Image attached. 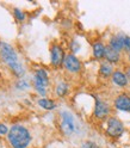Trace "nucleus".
<instances>
[{
    "label": "nucleus",
    "mask_w": 130,
    "mask_h": 148,
    "mask_svg": "<svg viewBox=\"0 0 130 148\" xmlns=\"http://www.w3.org/2000/svg\"><path fill=\"white\" fill-rule=\"evenodd\" d=\"M63 66L69 73H79L82 68V64L81 61L75 56L74 54H68L66 55L64 58V62H63Z\"/></svg>",
    "instance_id": "0eeeda50"
},
{
    "label": "nucleus",
    "mask_w": 130,
    "mask_h": 148,
    "mask_svg": "<svg viewBox=\"0 0 130 148\" xmlns=\"http://www.w3.org/2000/svg\"><path fill=\"white\" fill-rule=\"evenodd\" d=\"M61 116V130L66 136H70L77 132V122L74 116L67 110H63L60 112Z\"/></svg>",
    "instance_id": "20e7f679"
},
{
    "label": "nucleus",
    "mask_w": 130,
    "mask_h": 148,
    "mask_svg": "<svg viewBox=\"0 0 130 148\" xmlns=\"http://www.w3.org/2000/svg\"><path fill=\"white\" fill-rule=\"evenodd\" d=\"M70 49H72V51H73V53L79 51V49H80V44H79L77 41H73V42H72V44H70Z\"/></svg>",
    "instance_id": "412c9836"
},
{
    "label": "nucleus",
    "mask_w": 130,
    "mask_h": 148,
    "mask_svg": "<svg viewBox=\"0 0 130 148\" xmlns=\"http://www.w3.org/2000/svg\"><path fill=\"white\" fill-rule=\"evenodd\" d=\"M68 90H69V86H68L67 82H64V81H60L59 84L56 85V87H55V93H56V96H57V97L62 98V97H64V96L67 95Z\"/></svg>",
    "instance_id": "2eb2a0df"
},
{
    "label": "nucleus",
    "mask_w": 130,
    "mask_h": 148,
    "mask_svg": "<svg viewBox=\"0 0 130 148\" xmlns=\"http://www.w3.org/2000/svg\"><path fill=\"white\" fill-rule=\"evenodd\" d=\"M124 133V125L116 117H110L107 119V127H106V134L111 137H119Z\"/></svg>",
    "instance_id": "39448f33"
},
{
    "label": "nucleus",
    "mask_w": 130,
    "mask_h": 148,
    "mask_svg": "<svg viewBox=\"0 0 130 148\" xmlns=\"http://www.w3.org/2000/svg\"><path fill=\"white\" fill-rule=\"evenodd\" d=\"M13 16H14V18H16V21H17V22H19V23L24 22V21H25V18H26L25 12H24L23 10H21V8H18V7L13 8Z\"/></svg>",
    "instance_id": "f3484780"
},
{
    "label": "nucleus",
    "mask_w": 130,
    "mask_h": 148,
    "mask_svg": "<svg viewBox=\"0 0 130 148\" xmlns=\"http://www.w3.org/2000/svg\"><path fill=\"white\" fill-rule=\"evenodd\" d=\"M114 106L117 110L125 111V112H130V96L125 95V93L119 95L114 101Z\"/></svg>",
    "instance_id": "1a4fd4ad"
},
{
    "label": "nucleus",
    "mask_w": 130,
    "mask_h": 148,
    "mask_svg": "<svg viewBox=\"0 0 130 148\" xmlns=\"http://www.w3.org/2000/svg\"><path fill=\"white\" fill-rule=\"evenodd\" d=\"M64 58H66V55H64V51L61 45L53 44L50 48V62L53 66L56 68L61 67L64 62Z\"/></svg>",
    "instance_id": "423d86ee"
},
{
    "label": "nucleus",
    "mask_w": 130,
    "mask_h": 148,
    "mask_svg": "<svg viewBox=\"0 0 130 148\" xmlns=\"http://www.w3.org/2000/svg\"><path fill=\"white\" fill-rule=\"evenodd\" d=\"M104 59H106V62H109V63H117L120 60V54L107 45L105 48V58Z\"/></svg>",
    "instance_id": "f8f14e48"
},
{
    "label": "nucleus",
    "mask_w": 130,
    "mask_h": 148,
    "mask_svg": "<svg viewBox=\"0 0 130 148\" xmlns=\"http://www.w3.org/2000/svg\"><path fill=\"white\" fill-rule=\"evenodd\" d=\"M0 56H1L3 61L11 68L16 77H18L19 79L24 77L25 69L23 68V64L19 62V60H18V55L11 44L0 41Z\"/></svg>",
    "instance_id": "f257e3e1"
},
{
    "label": "nucleus",
    "mask_w": 130,
    "mask_h": 148,
    "mask_svg": "<svg viewBox=\"0 0 130 148\" xmlns=\"http://www.w3.org/2000/svg\"><path fill=\"white\" fill-rule=\"evenodd\" d=\"M81 148H101V147L92 141H85L81 145Z\"/></svg>",
    "instance_id": "6ab92c4d"
},
{
    "label": "nucleus",
    "mask_w": 130,
    "mask_h": 148,
    "mask_svg": "<svg viewBox=\"0 0 130 148\" xmlns=\"http://www.w3.org/2000/svg\"><path fill=\"white\" fill-rule=\"evenodd\" d=\"M8 132H10V129L7 128L6 124L4 123H0V136H4V135H7Z\"/></svg>",
    "instance_id": "aec40b11"
},
{
    "label": "nucleus",
    "mask_w": 130,
    "mask_h": 148,
    "mask_svg": "<svg viewBox=\"0 0 130 148\" xmlns=\"http://www.w3.org/2000/svg\"><path fill=\"white\" fill-rule=\"evenodd\" d=\"M105 45L101 42H96L92 47V50H93V56L97 60H101L105 58Z\"/></svg>",
    "instance_id": "ddd939ff"
},
{
    "label": "nucleus",
    "mask_w": 130,
    "mask_h": 148,
    "mask_svg": "<svg viewBox=\"0 0 130 148\" xmlns=\"http://www.w3.org/2000/svg\"><path fill=\"white\" fill-rule=\"evenodd\" d=\"M129 61H130V53H129Z\"/></svg>",
    "instance_id": "5701e85b"
},
{
    "label": "nucleus",
    "mask_w": 130,
    "mask_h": 148,
    "mask_svg": "<svg viewBox=\"0 0 130 148\" xmlns=\"http://www.w3.org/2000/svg\"><path fill=\"white\" fill-rule=\"evenodd\" d=\"M34 87L35 90L38 92V93L44 97L47 95V88H48V85H49V75L45 69L43 68H38L35 71V74H34Z\"/></svg>",
    "instance_id": "7ed1b4c3"
},
{
    "label": "nucleus",
    "mask_w": 130,
    "mask_h": 148,
    "mask_svg": "<svg viewBox=\"0 0 130 148\" xmlns=\"http://www.w3.org/2000/svg\"><path fill=\"white\" fill-rule=\"evenodd\" d=\"M109 47H111L112 49H115L116 51H120L124 49V36L122 35H118V36H114L111 37L110 43H109Z\"/></svg>",
    "instance_id": "9b49d317"
},
{
    "label": "nucleus",
    "mask_w": 130,
    "mask_h": 148,
    "mask_svg": "<svg viewBox=\"0 0 130 148\" xmlns=\"http://www.w3.org/2000/svg\"><path fill=\"white\" fill-rule=\"evenodd\" d=\"M124 50L130 53V37L124 36Z\"/></svg>",
    "instance_id": "4be33fe9"
},
{
    "label": "nucleus",
    "mask_w": 130,
    "mask_h": 148,
    "mask_svg": "<svg viewBox=\"0 0 130 148\" xmlns=\"http://www.w3.org/2000/svg\"><path fill=\"white\" fill-rule=\"evenodd\" d=\"M112 81H114L115 85H117L119 87H125L129 82V79L125 75V73L120 72V71H116L112 74Z\"/></svg>",
    "instance_id": "9d476101"
},
{
    "label": "nucleus",
    "mask_w": 130,
    "mask_h": 148,
    "mask_svg": "<svg viewBox=\"0 0 130 148\" xmlns=\"http://www.w3.org/2000/svg\"><path fill=\"white\" fill-rule=\"evenodd\" d=\"M37 104H38L44 110H54L55 108H56L55 101L51 100V99H48V98H41V99H38Z\"/></svg>",
    "instance_id": "dca6fc26"
},
{
    "label": "nucleus",
    "mask_w": 130,
    "mask_h": 148,
    "mask_svg": "<svg viewBox=\"0 0 130 148\" xmlns=\"http://www.w3.org/2000/svg\"><path fill=\"white\" fill-rule=\"evenodd\" d=\"M99 73H100V75L104 77V78H109L110 75L112 77L114 68H112V66H111V63H109V62H103L101 63L100 67H99Z\"/></svg>",
    "instance_id": "4468645a"
},
{
    "label": "nucleus",
    "mask_w": 130,
    "mask_h": 148,
    "mask_svg": "<svg viewBox=\"0 0 130 148\" xmlns=\"http://www.w3.org/2000/svg\"><path fill=\"white\" fill-rule=\"evenodd\" d=\"M7 140L12 148H27L31 142V134L24 125L16 124L11 127L7 134Z\"/></svg>",
    "instance_id": "f03ea898"
},
{
    "label": "nucleus",
    "mask_w": 130,
    "mask_h": 148,
    "mask_svg": "<svg viewBox=\"0 0 130 148\" xmlns=\"http://www.w3.org/2000/svg\"><path fill=\"white\" fill-rule=\"evenodd\" d=\"M16 87L18 90H21V91H24V90H29L30 88V84H29V81L25 80V79H18L17 82H16Z\"/></svg>",
    "instance_id": "a211bd4d"
},
{
    "label": "nucleus",
    "mask_w": 130,
    "mask_h": 148,
    "mask_svg": "<svg viewBox=\"0 0 130 148\" xmlns=\"http://www.w3.org/2000/svg\"><path fill=\"white\" fill-rule=\"evenodd\" d=\"M111 112L110 105L104 100L96 99V105H94V117L98 119H104L106 118Z\"/></svg>",
    "instance_id": "6e6552de"
}]
</instances>
